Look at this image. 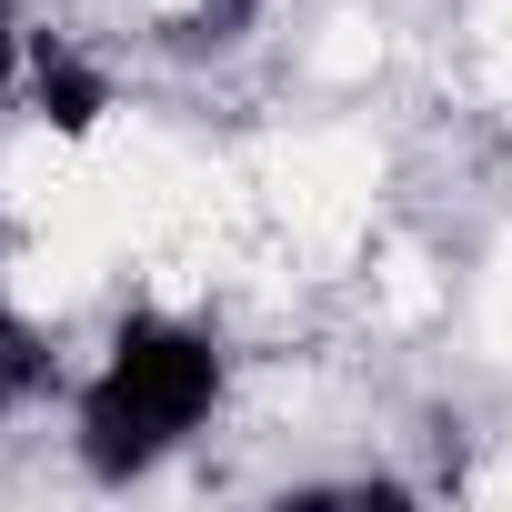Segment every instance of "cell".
<instances>
[{
  "label": "cell",
  "mask_w": 512,
  "mask_h": 512,
  "mask_svg": "<svg viewBox=\"0 0 512 512\" xmlns=\"http://www.w3.org/2000/svg\"><path fill=\"white\" fill-rule=\"evenodd\" d=\"M221 392H231V362H221V342L201 332V322H181V312H131L111 342H101V362L81 372V392H71V452H81V472L91 482H151L211 412H221Z\"/></svg>",
  "instance_id": "obj_1"
},
{
  "label": "cell",
  "mask_w": 512,
  "mask_h": 512,
  "mask_svg": "<svg viewBox=\"0 0 512 512\" xmlns=\"http://www.w3.org/2000/svg\"><path fill=\"white\" fill-rule=\"evenodd\" d=\"M31 101H41V121H51L61 141H81V131L111 121V81H101L71 41H31Z\"/></svg>",
  "instance_id": "obj_2"
},
{
  "label": "cell",
  "mask_w": 512,
  "mask_h": 512,
  "mask_svg": "<svg viewBox=\"0 0 512 512\" xmlns=\"http://www.w3.org/2000/svg\"><path fill=\"white\" fill-rule=\"evenodd\" d=\"M31 81V31H21V11H11V0H0V101H11Z\"/></svg>",
  "instance_id": "obj_3"
}]
</instances>
